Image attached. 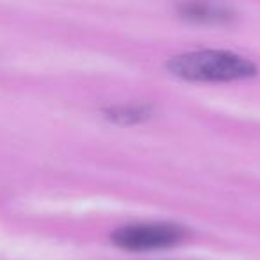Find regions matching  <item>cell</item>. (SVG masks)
Returning <instances> with one entry per match:
<instances>
[{"label":"cell","mask_w":260,"mask_h":260,"mask_svg":"<svg viewBox=\"0 0 260 260\" xmlns=\"http://www.w3.org/2000/svg\"><path fill=\"white\" fill-rule=\"evenodd\" d=\"M185 239V228L173 223H136L114 230L112 242L128 251L171 248Z\"/></svg>","instance_id":"cell-2"},{"label":"cell","mask_w":260,"mask_h":260,"mask_svg":"<svg viewBox=\"0 0 260 260\" xmlns=\"http://www.w3.org/2000/svg\"><path fill=\"white\" fill-rule=\"evenodd\" d=\"M148 116V109L143 105H123V107H114L109 111V118L123 123H134L139 119H145Z\"/></svg>","instance_id":"cell-4"},{"label":"cell","mask_w":260,"mask_h":260,"mask_svg":"<svg viewBox=\"0 0 260 260\" xmlns=\"http://www.w3.org/2000/svg\"><path fill=\"white\" fill-rule=\"evenodd\" d=\"M182 15L189 20L196 22H223L230 18V13L226 8L217 6L209 0H191L182 6Z\"/></svg>","instance_id":"cell-3"},{"label":"cell","mask_w":260,"mask_h":260,"mask_svg":"<svg viewBox=\"0 0 260 260\" xmlns=\"http://www.w3.org/2000/svg\"><path fill=\"white\" fill-rule=\"evenodd\" d=\"M173 75L194 82H232L255 75L249 59L226 50H196L173 57L168 64Z\"/></svg>","instance_id":"cell-1"}]
</instances>
